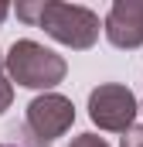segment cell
Here are the masks:
<instances>
[{
    "label": "cell",
    "instance_id": "12",
    "mask_svg": "<svg viewBox=\"0 0 143 147\" xmlns=\"http://www.w3.org/2000/svg\"><path fill=\"white\" fill-rule=\"evenodd\" d=\"M0 69H3V55H0Z\"/></svg>",
    "mask_w": 143,
    "mask_h": 147
},
{
    "label": "cell",
    "instance_id": "2",
    "mask_svg": "<svg viewBox=\"0 0 143 147\" xmlns=\"http://www.w3.org/2000/svg\"><path fill=\"white\" fill-rule=\"evenodd\" d=\"M3 69L10 75V82H17L24 89H55L68 72L61 55H55L51 48L27 41V38L10 45V51L3 55Z\"/></svg>",
    "mask_w": 143,
    "mask_h": 147
},
{
    "label": "cell",
    "instance_id": "9",
    "mask_svg": "<svg viewBox=\"0 0 143 147\" xmlns=\"http://www.w3.org/2000/svg\"><path fill=\"white\" fill-rule=\"evenodd\" d=\"M123 147H143V127H130L123 134Z\"/></svg>",
    "mask_w": 143,
    "mask_h": 147
},
{
    "label": "cell",
    "instance_id": "10",
    "mask_svg": "<svg viewBox=\"0 0 143 147\" xmlns=\"http://www.w3.org/2000/svg\"><path fill=\"white\" fill-rule=\"evenodd\" d=\"M7 14H10V7H7V3H0V24H3V17H7Z\"/></svg>",
    "mask_w": 143,
    "mask_h": 147
},
{
    "label": "cell",
    "instance_id": "13",
    "mask_svg": "<svg viewBox=\"0 0 143 147\" xmlns=\"http://www.w3.org/2000/svg\"><path fill=\"white\" fill-rule=\"evenodd\" d=\"M140 113H143V103H140Z\"/></svg>",
    "mask_w": 143,
    "mask_h": 147
},
{
    "label": "cell",
    "instance_id": "4",
    "mask_svg": "<svg viewBox=\"0 0 143 147\" xmlns=\"http://www.w3.org/2000/svg\"><path fill=\"white\" fill-rule=\"evenodd\" d=\"M72 123H75V106H72L68 96H61V92H44V96H34L27 103L24 127L34 134L41 144H51L55 137H61Z\"/></svg>",
    "mask_w": 143,
    "mask_h": 147
},
{
    "label": "cell",
    "instance_id": "7",
    "mask_svg": "<svg viewBox=\"0 0 143 147\" xmlns=\"http://www.w3.org/2000/svg\"><path fill=\"white\" fill-rule=\"evenodd\" d=\"M72 147H109L102 137H96V134H78L75 140H72Z\"/></svg>",
    "mask_w": 143,
    "mask_h": 147
},
{
    "label": "cell",
    "instance_id": "6",
    "mask_svg": "<svg viewBox=\"0 0 143 147\" xmlns=\"http://www.w3.org/2000/svg\"><path fill=\"white\" fill-rule=\"evenodd\" d=\"M10 137H17V140H21L17 147H48V144H41V140H37L24 123H21V127H14V130H10Z\"/></svg>",
    "mask_w": 143,
    "mask_h": 147
},
{
    "label": "cell",
    "instance_id": "3",
    "mask_svg": "<svg viewBox=\"0 0 143 147\" xmlns=\"http://www.w3.org/2000/svg\"><path fill=\"white\" fill-rule=\"evenodd\" d=\"M140 113V103L136 96L119 86V82H102L89 92V116L99 130H109V134H126L133 127Z\"/></svg>",
    "mask_w": 143,
    "mask_h": 147
},
{
    "label": "cell",
    "instance_id": "1",
    "mask_svg": "<svg viewBox=\"0 0 143 147\" xmlns=\"http://www.w3.org/2000/svg\"><path fill=\"white\" fill-rule=\"evenodd\" d=\"M17 17L31 28H44V34L68 45L75 51H85L99 41V14L78 3L58 0H24L17 3Z\"/></svg>",
    "mask_w": 143,
    "mask_h": 147
},
{
    "label": "cell",
    "instance_id": "5",
    "mask_svg": "<svg viewBox=\"0 0 143 147\" xmlns=\"http://www.w3.org/2000/svg\"><path fill=\"white\" fill-rule=\"evenodd\" d=\"M102 31H106L109 45H116V48H126V51L140 48L143 45V0H116L106 14Z\"/></svg>",
    "mask_w": 143,
    "mask_h": 147
},
{
    "label": "cell",
    "instance_id": "8",
    "mask_svg": "<svg viewBox=\"0 0 143 147\" xmlns=\"http://www.w3.org/2000/svg\"><path fill=\"white\" fill-rule=\"evenodd\" d=\"M10 99H14V86H10V79H3V72H0V113L10 106Z\"/></svg>",
    "mask_w": 143,
    "mask_h": 147
},
{
    "label": "cell",
    "instance_id": "11",
    "mask_svg": "<svg viewBox=\"0 0 143 147\" xmlns=\"http://www.w3.org/2000/svg\"><path fill=\"white\" fill-rule=\"evenodd\" d=\"M0 147H17V144H0Z\"/></svg>",
    "mask_w": 143,
    "mask_h": 147
}]
</instances>
